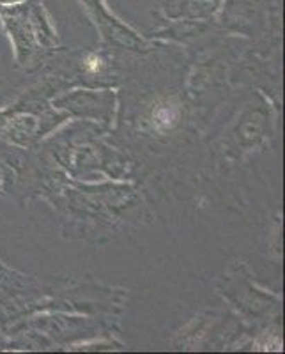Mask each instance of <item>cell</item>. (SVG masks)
Instances as JSON below:
<instances>
[{"mask_svg":"<svg viewBox=\"0 0 285 354\" xmlns=\"http://www.w3.org/2000/svg\"><path fill=\"white\" fill-rule=\"evenodd\" d=\"M82 2L87 6L89 11L93 12L96 21L100 24L101 30H103L104 36L109 37V39L117 41V43L125 44V46H129V48H138V46H142V41L128 27L119 24L110 15L109 9L104 8L103 0H82Z\"/></svg>","mask_w":285,"mask_h":354,"instance_id":"cell-1","label":"cell"},{"mask_svg":"<svg viewBox=\"0 0 285 354\" xmlns=\"http://www.w3.org/2000/svg\"><path fill=\"white\" fill-rule=\"evenodd\" d=\"M177 119V110L174 106L163 105L160 109H156L154 112V122H156L160 128H170V126L176 122Z\"/></svg>","mask_w":285,"mask_h":354,"instance_id":"cell-2","label":"cell"},{"mask_svg":"<svg viewBox=\"0 0 285 354\" xmlns=\"http://www.w3.org/2000/svg\"><path fill=\"white\" fill-rule=\"evenodd\" d=\"M85 68H87L89 71H100L101 59H98V57H91V59L87 61V64H85Z\"/></svg>","mask_w":285,"mask_h":354,"instance_id":"cell-3","label":"cell"}]
</instances>
